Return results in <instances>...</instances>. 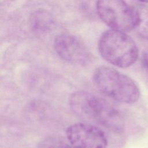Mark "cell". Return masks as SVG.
<instances>
[{
  "instance_id": "obj_1",
  "label": "cell",
  "mask_w": 148,
  "mask_h": 148,
  "mask_svg": "<svg viewBox=\"0 0 148 148\" xmlns=\"http://www.w3.org/2000/svg\"><path fill=\"white\" fill-rule=\"evenodd\" d=\"M69 106L81 118L107 128L122 131V120L117 109L105 99L85 91L73 92Z\"/></svg>"
},
{
  "instance_id": "obj_2",
  "label": "cell",
  "mask_w": 148,
  "mask_h": 148,
  "mask_svg": "<svg viewBox=\"0 0 148 148\" xmlns=\"http://www.w3.org/2000/svg\"><path fill=\"white\" fill-rule=\"evenodd\" d=\"M93 80L102 94L117 102L133 103L140 97V89L136 83L113 68L99 66L94 72Z\"/></svg>"
},
{
  "instance_id": "obj_3",
  "label": "cell",
  "mask_w": 148,
  "mask_h": 148,
  "mask_svg": "<svg viewBox=\"0 0 148 148\" xmlns=\"http://www.w3.org/2000/svg\"><path fill=\"white\" fill-rule=\"evenodd\" d=\"M98 49L101 55L106 61L122 68L134 64L139 56L134 40L125 32L112 29L102 35Z\"/></svg>"
},
{
  "instance_id": "obj_4",
  "label": "cell",
  "mask_w": 148,
  "mask_h": 148,
  "mask_svg": "<svg viewBox=\"0 0 148 148\" xmlns=\"http://www.w3.org/2000/svg\"><path fill=\"white\" fill-rule=\"evenodd\" d=\"M97 8L101 18L112 29L127 32L134 29V8L124 0H98Z\"/></svg>"
},
{
  "instance_id": "obj_5",
  "label": "cell",
  "mask_w": 148,
  "mask_h": 148,
  "mask_svg": "<svg viewBox=\"0 0 148 148\" xmlns=\"http://www.w3.org/2000/svg\"><path fill=\"white\" fill-rule=\"evenodd\" d=\"M68 142L75 148H106L108 139L105 132L90 123H77L66 130Z\"/></svg>"
},
{
  "instance_id": "obj_6",
  "label": "cell",
  "mask_w": 148,
  "mask_h": 148,
  "mask_svg": "<svg viewBox=\"0 0 148 148\" xmlns=\"http://www.w3.org/2000/svg\"><path fill=\"white\" fill-rule=\"evenodd\" d=\"M54 49L64 60L75 64L85 65L91 60V54L85 44L77 37L63 34L54 40Z\"/></svg>"
},
{
  "instance_id": "obj_7",
  "label": "cell",
  "mask_w": 148,
  "mask_h": 148,
  "mask_svg": "<svg viewBox=\"0 0 148 148\" xmlns=\"http://www.w3.org/2000/svg\"><path fill=\"white\" fill-rule=\"evenodd\" d=\"M133 8L135 14L134 29L142 38L148 40V6L139 5Z\"/></svg>"
},
{
  "instance_id": "obj_8",
  "label": "cell",
  "mask_w": 148,
  "mask_h": 148,
  "mask_svg": "<svg viewBox=\"0 0 148 148\" xmlns=\"http://www.w3.org/2000/svg\"><path fill=\"white\" fill-rule=\"evenodd\" d=\"M39 148H75L67 143L57 138H50L41 143Z\"/></svg>"
},
{
  "instance_id": "obj_9",
  "label": "cell",
  "mask_w": 148,
  "mask_h": 148,
  "mask_svg": "<svg viewBox=\"0 0 148 148\" xmlns=\"http://www.w3.org/2000/svg\"><path fill=\"white\" fill-rule=\"evenodd\" d=\"M141 64L143 69L148 72V53H145L141 57Z\"/></svg>"
},
{
  "instance_id": "obj_10",
  "label": "cell",
  "mask_w": 148,
  "mask_h": 148,
  "mask_svg": "<svg viewBox=\"0 0 148 148\" xmlns=\"http://www.w3.org/2000/svg\"><path fill=\"white\" fill-rule=\"evenodd\" d=\"M138 1H139L140 2H143V3H147L148 2V0H138Z\"/></svg>"
}]
</instances>
